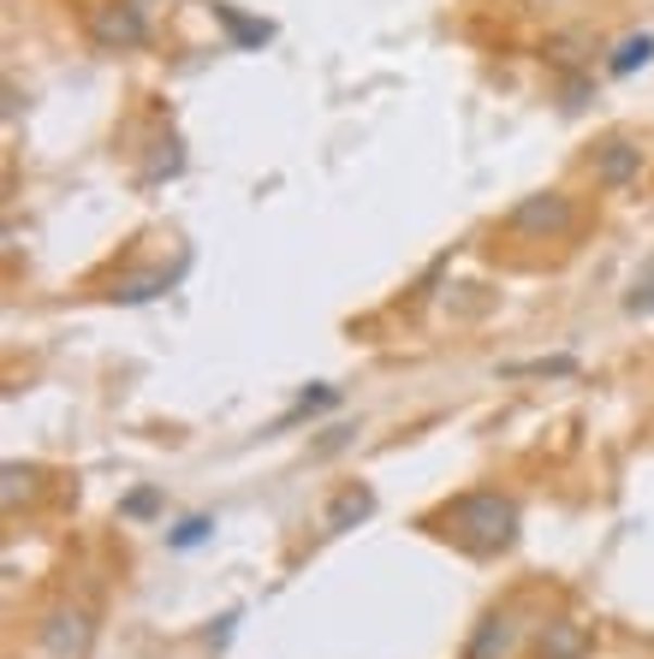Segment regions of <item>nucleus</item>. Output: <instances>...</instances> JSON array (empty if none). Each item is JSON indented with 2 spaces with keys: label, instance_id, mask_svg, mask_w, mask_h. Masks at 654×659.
Returning <instances> with one entry per match:
<instances>
[{
  "label": "nucleus",
  "instance_id": "nucleus-1",
  "mask_svg": "<svg viewBox=\"0 0 654 659\" xmlns=\"http://www.w3.org/2000/svg\"><path fill=\"white\" fill-rule=\"evenodd\" d=\"M440 523L470 553H506L518 541V505L494 487H476V493H458V499L440 505Z\"/></svg>",
  "mask_w": 654,
  "mask_h": 659
},
{
  "label": "nucleus",
  "instance_id": "nucleus-2",
  "mask_svg": "<svg viewBox=\"0 0 654 659\" xmlns=\"http://www.w3.org/2000/svg\"><path fill=\"white\" fill-rule=\"evenodd\" d=\"M506 226L524 238H565L577 226V202L565 197V190H536V197H524L518 208L506 214Z\"/></svg>",
  "mask_w": 654,
  "mask_h": 659
},
{
  "label": "nucleus",
  "instance_id": "nucleus-3",
  "mask_svg": "<svg viewBox=\"0 0 654 659\" xmlns=\"http://www.w3.org/2000/svg\"><path fill=\"white\" fill-rule=\"evenodd\" d=\"M90 636H96L90 606H54V612L36 624V642H42V654H48V659H84Z\"/></svg>",
  "mask_w": 654,
  "mask_h": 659
},
{
  "label": "nucleus",
  "instance_id": "nucleus-4",
  "mask_svg": "<svg viewBox=\"0 0 654 659\" xmlns=\"http://www.w3.org/2000/svg\"><path fill=\"white\" fill-rule=\"evenodd\" d=\"M90 42L102 54H131V48L149 42V18L131 7V0H113V7H96L90 18Z\"/></svg>",
  "mask_w": 654,
  "mask_h": 659
},
{
  "label": "nucleus",
  "instance_id": "nucleus-5",
  "mask_svg": "<svg viewBox=\"0 0 654 659\" xmlns=\"http://www.w3.org/2000/svg\"><path fill=\"white\" fill-rule=\"evenodd\" d=\"M589 173H595V185H607V190L631 185L637 173H643V143H631V137H607V143H595Z\"/></svg>",
  "mask_w": 654,
  "mask_h": 659
},
{
  "label": "nucleus",
  "instance_id": "nucleus-6",
  "mask_svg": "<svg viewBox=\"0 0 654 659\" xmlns=\"http://www.w3.org/2000/svg\"><path fill=\"white\" fill-rule=\"evenodd\" d=\"M524 648V624L512 612H488L482 624H476L470 648H464V659H512Z\"/></svg>",
  "mask_w": 654,
  "mask_h": 659
},
{
  "label": "nucleus",
  "instance_id": "nucleus-7",
  "mask_svg": "<svg viewBox=\"0 0 654 659\" xmlns=\"http://www.w3.org/2000/svg\"><path fill=\"white\" fill-rule=\"evenodd\" d=\"M369 511H375V487L351 481V487H339V493H334V505L322 511V529H327V535H345V529H357Z\"/></svg>",
  "mask_w": 654,
  "mask_h": 659
},
{
  "label": "nucleus",
  "instance_id": "nucleus-8",
  "mask_svg": "<svg viewBox=\"0 0 654 659\" xmlns=\"http://www.w3.org/2000/svg\"><path fill=\"white\" fill-rule=\"evenodd\" d=\"M589 648H595L589 624H571V618H553L542 636H536V659H583Z\"/></svg>",
  "mask_w": 654,
  "mask_h": 659
},
{
  "label": "nucleus",
  "instance_id": "nucleus-9",
  "mask_svg": "<svg viewBox=\"0 0 654 659\" xmlns=\"http://www.w3.org/2000/svg\"><path fill=\"white\" fill-rule=\"evenodd\" d=\"M215 18L226 24V36H232L238 48H262V42L274 36V24H268V18H244L238 7H221V0H215Z\"/></svg>",
  "mask_w": 654,
  "mask_h": 659
},
{
  "label": "nucleus",
  "instance_id": "nucleus-10",
  "mask_svg": "<svg viewBox=\"0 0 654 659\" xmlns=\"http://www.w3.org/2000/svg\"><path fill=\"white\" fill-rule=\"evenodd\" d=\"M649 60H654V36H625V42L613 48L607 72H613V78H631V72L649 66Z\"/></svg>",
  "mask_w": 654,
  "mask_h": 659
},
{
  "label": "nucleus",
  "instance_id": "nucleus-11",
  "mask_svg": "<svg viewBox=\"0 0 654 659\" xmlns=\"http://www.w3.org/2000/svg\"><path fill=\"white\" fill-rule=\"evenodd\" d=\"M167 286H173V274H137V280L113 286L108 297H113V303H149V297H161Z\"/></svg>",
  "mask_w": 654,
  "mask_h": 659
},
{
  "label": "nucleus",
  "instance_id": "nucleus-12",
  "mask_svg": "<svg viewBox=\"0 0 654 659\" xmlns=\"http://www.w3.org/2000/svg\"><path fill=\"white\" fill-rule=\"evenodd\" d=\"M625 315H654V262L637 274V286L625 291Z\"/></svg>",
  "mask_w": 654,
  "mask_h": 659
},
{
  "label": "nucleus",
  "instance_id": "nucleus-13",
  "mask_svg": "<svg viewBox=\"0 0 654 659\" xmlns=\"http://www.w3.org/2000/svg\"><path fill=\"white\" fill-rule=\"evenodd\" d=\"M36 493V470H24V464H7V487H0V499H7V511L18 499H30Z\"/></svg>",
  "mask_w": 654,
  "mask_h": 659
},
{
  "label": "nucleus",
  "instance_id": "nucleus-14",
  "mask_svg": "<svg viewBox=\"0 0 654 659\" xmlns=\"http://www.w3.org/2000/svg\"><path fill=\"white\" fill-rule=\"evenodd\" d=\"M506 375H571V357H542V363H506Z\"/></svg>",
  "mask_w": 654,
  "mask_h": 659
},
{
  "label": "nucleus",
  "instance_id": "nucleus-15",
  "mask_svg": "<svg viewBox=\"0 0 654 659\" xmlns=\"http://www.w3.org/2000/svg\"><path fill=\"white\" fill-rule=\"evenodd\" d=\"M209 529H215L209 517H191V523H179V529H173V547H197V541H203Z\"/></svg>",
  "mask_w": 654,
  "mask_h": 659
},
{
  "label": "nucleus",
  "instance_id": "nucleus-16",
  "mask_svg": "<svg viewBox=\"0 0 654 659\" xmlns=\"http://www.w3.org/2000/svg\"><path fill=\"white\" fill-rule=\"evenodd\" d=\"M155 505H161V493H155V487H143V493H131V499H125L120 511H125V517H149Z\"/></svg>",
  "mask_w": 654,
  "mask_h": 659
},
{
  "label": "nucleus",
  "instance_id": "nucleus-17",
  "mask_svg": "<svg viewBox=\"0 0 654 659\" xmlns=\"http://www.w3.org/2000/svg\"><path fill=\"white\" fill-rule=\"evenodd\" d=\"M351 434H357V428H351V422H345V428H327V440L316 446V458H327V452H339V446H345Z\"/></svg>",
  "mask_w": 654,
  "mask_h": 659
}]
</instances>
